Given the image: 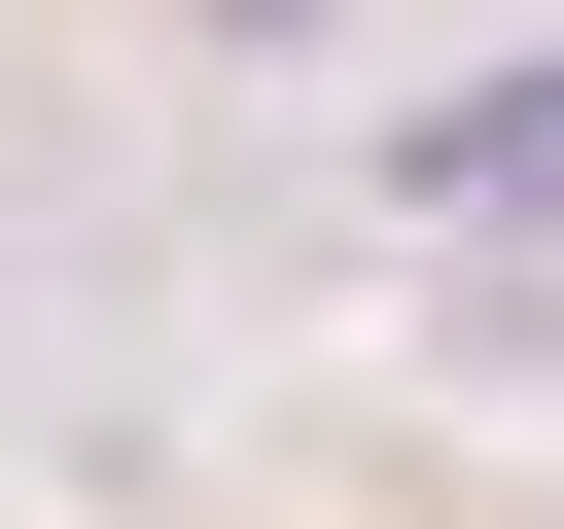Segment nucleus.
Here are the masks:
<instances>
[{"label": "nucleus", "mask_w": 564, "mask_h": 529, "mask_svg": "<svg viewBox=\"0 0 564 529\" xmlns=\"http://www.w3.org/2000/svg\"><path fill=\"white\" fill-rule=\"evenodd\" d=\"M423 176H458V212H564V71H529V106H458Z\"/></svg>", "instance_id": "f257e3e1"}, {"label": "nucleus", "mask_w": 564, "mask_h": 529, "mask_svg": "<svg viewBox=\"0 0 564 529\" xmlns=\"http://www.w3.org/2000/svg\"><path fill=\"white\" fill-rule=\"evenodd\" d=\"M212 35H317V0H212Z\"/></svg>", "instance_id": "f03ea898"}]
</instances>
